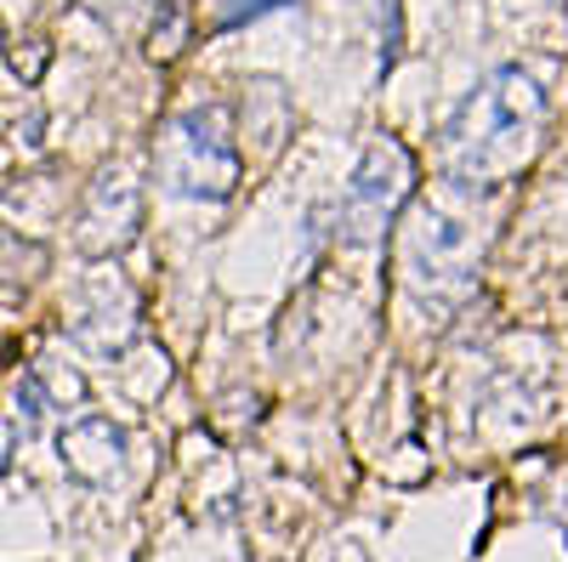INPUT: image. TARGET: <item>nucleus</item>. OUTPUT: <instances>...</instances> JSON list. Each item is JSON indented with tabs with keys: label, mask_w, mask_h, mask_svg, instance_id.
Segmentation results:
<instances>
[{
	"label": "nucleus",
	"mask_w": 568,
	"mask_h": 562,
	"mask_svg": "<svg viewBox=\"0 0 568 562\" xmlns=\"http://www.w3.org/2000/svg\"><path fill=\"white\" fill-rule=\"evenodd\" d=\"M540 120H546L540 85L524 69H495L466 98V109L455 114V125L444 136L449 165L466 182H500L511 171H524L540 143Z\"/></svg>",
	"instance_id": "nucleus-1"
},
{
	"label": "nucleus",
	"mask_w": 568,
	"mask_h": 562,
	"mask_svg": "<svg viewBox=\"0 0 568 562\" xmlns=\"http://www.w3.org/2000/svg\"><path fill=\"white\" fill-rule=\"evenodd\" d=\"M240 165H233V143L216 109H194L171 125V154H165V187L182 200H216L233 187Z\"/></svg>",
	"instance_id": "nucleus-2"
},
{
	"label": "nucleus",
	"mask_w": 568,
	"mask_h": 562,
	"mask_svg": "<svg viewBox=\"0 0 568 562\" xmlns=\"http://www.w3.org/2000/svg\"><path fill=\"white\" fill-rule=\"evenodd\" d=\"M404 187H409V160H404V149H398V143H375V149L364 154L358 176H353V194L342 200V233H347V239H358V245L382 239L387 222H393V211H398V200H404Z\"/></svg>",
	"instance_id": "nucleus-3"
},
{
	"label": "nucleus",
	"mask_w": 568,
	"mask_h": 562,
	"mask_svg": "<svg viewBox=\"0 0 568 562\" xmlns=\"http://www.w3.org/2000/svg\"><path fill=\"white\" fill-rule=\"evenodd\" d=\"M409 262L420 273L426 290H444V296H466L471 285V262H478V245L471 233L444 216V211H415V227H409Z\"/></svg>",
	"instance_id": "nucleus-4"
},
{
	"label": "nucleus",
	"mask_w": 568,
	"mask_h": 562,
	"mask_svg": "<svg viewBox=\"0 0 568 562\" xmlns=\"http://www.w3.org/2000/svg\"><path fill=\"white\" fill-rule=\"evenodd\" d=\"M267 7H278V0H227V23H240L251 12H267Z\"/></svg>",
	"instance_id": "nucleus-5"
}]
</instances>
